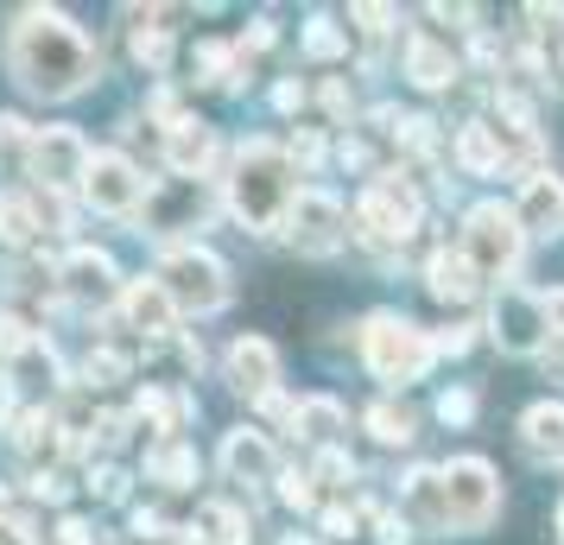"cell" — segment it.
<instances>
[{
    "label": "cell",
    "instance_id": "cell-1",
    "mask_svg": "<svg viewBox=\"0 0 564 545\" xmlns=\"http://www.w3.org/2000/svg\"><path fill=\"white\" fill-rule=\"evenodd\" d=\"M7 70L26 96L64 102V96H83L96 83V52L57 7H26L7 26Z\"/></svg>",
    "mask_w": 564,
    "mask_h": 545
},
{
    "label": "cell",
    "instance_id": "cell-2",
    "mask_svg": "<svg viewBox=\"0 0 564 545\" xmlns=\"http://www.w3.org/2000/svg\"><path fill=\"white\" fill-rule=\"evenodd\" d=\"M223 184H229L235 222H248L254 235L280 229L285 209H292V153H280L273 140H248L235 153V172Z\"/></svg>",
    "mask_w": 564,
    "mask_h": 545
},
{
    "label": "cell",
    "instance_id": "cell-3",
    "mask_svg": "<svg viewBox=\"0 0 564 545\" xmlns=\"http://www.w3.org/2000/svg\"><path fill=\"white\" fill-rule=\"evenodd\" d=\"M437 342L419 330V324H406V317L393 312H375L368 324H361V362L375 368V381H387V388H406V381H419L425 368H432Z\"/></svg>",
    "mask_w": 564,
    "mask_h": 545
},
{
    "label": "cell",
    "instance_id": "cell-4",
    "mask_svg": "<svg viewBox=\"0 0 564 545\" xmlns=\"http://www.w3.org/2000/svg\"><path fill=\"white\" fill-rule=\"evenodd\" d=\"M159 286L172 292V305L178 312H223L229 305V266L209 254V248H172V254L159 260Z\"/></svg>",
    "mask_w": 564,
    "mask_h": 545
},
{
    "label": "cell",
    "instance_id": "cell-5",
    "mask_svg": "<svg viewBox=\"0 0 564 545\" xmlns=\"http://www.w3.org/2000/svg\"><path fill=\"white\" fill-rule=\"evenodd\" d=\"M520 241H527V229L501 204H476L469 222H463V254H469V266L482 280H508L513 266H520Z\"/></svg>",
    "mask_w": 564,
    "mask_h": 545
},
{
    "label": "cell",
    "instance_id": "cell-6",
    "mask_svg": "<svg viewBox=\"0 0 564 545\" xmlns=\"http://www.w3.org/2000/svg\"><path fill=\"white\" fill-rule=\"evenodd\" d=\"M444 514H451L457 533H482L488 520L501 514V482L482 457H457L444 469Z\"/></svg>",
    "mask_w": 564,
    "mask_h": 545
},
{
    "label": "cell",
    "instance_id": "cell-7",
    "mask_svg": "<svg viewBox=\"0 0 564 545\" xmlns=\"http://www.w3.org/2000/svg\"><path fill=\"white\" fill-rule=\"evenodd\" d=\"M356 229H361V241H375V248H400V241L419 229V197H412V184L375 178L356 204Z\"/></svg>",
    "mask_w": 564,
    "mask_h": 545
},
{
    "label": "cell",
    "instance_id": "cell-8",
    "mask_svg": "<svg viewBox=\"0 0 564 545\" xmlns=\"http://www.w3.org/2000/svg\"><path fill=\"white\" fill-rule=\"evenodd\" d=\"M89 146H83L77 128H39L26 140V172L45 190H64V184H83V172H89Z\"/></svg>",
    "mask_w": 564,
    "mask_h": 545
},
{
    "label": "cell",
    "instance_id": "cell-9",
    "mask_svg": "<svg viewBox=\"0 0 564 545\" xmlns=\"http://www.w3.org/2000/svg\"><path fill=\"white\" fill-rule=\"evenodd\" d=\"M488 330H495V342L508 349V356H533L539 342H545V298L527 286H501V298H495V317H488Z\"/></svg>",
    "mask_w": 564,
    "mask_h": 545
},
{
    "label": "cell",
    "instance_id": "cell-10",
    "mask_svg": "<svg viewBox=\"0 0 564 545\" xmlns=\"http://www.w3.org/2000/svg\"><path fill=\"white\" fill-rule=\"evenodd\" d=\"M285 235H292L299 254H330L343 241V204L330 190H299L292 209H285Z\"/></svg>",
    "mask_w": 564,
    "mask_h": 545
},
{
    "label": "cell",
    "instance_id": "cell-11",
    "mask_svg": "<svg viewBox=\"0 0 564 545\" xmlns=\"http://www.w3.org/2000/svg\"><path fill=\"white\" fill-rule=\"evenodd\" d=\"M140 190H147V178L121 153H96L89 172H83V197H89V209H102V216H133Z\"/></svg>",
    "mask_w": 564,
    "mask_h": 545
},
{
    "label": "cell",
    "instance_id": "cell-12",
    "mask_svg": "<svg viewBox=\"0 0 564 545\" xmlns=\"http://www.w3.org/2000/svg\"><path fill=\"white\" fill-rule=\"evenodd\" d=\"M273 381H280V349L267 337H235L229 388L241 393V400H273Z\"/></svg>",
    "mask_w": 564,
    "mask_h": 545
},
{
    "label": "cell",
    "instance_id": "cell-13",
    "mask_svg": "<svg viewBox=\"0 0 564 545\" xmlns=\"http://www.w3.org/2000/svg\"><path fill=\"white\" fill-rule=\"evenodd\" d=\"M513 216H520V229L527 235H564V178L558 172H533L527 178V190H520V204H513Z\"/></svg>",
    "mask_w": 564,
    "mask_h": 545
},
{
    "label": "cell",
    "instance_id": "cell-14",
    "mask_svg": "<svg viewBox=\"0 0 564 545\" xmlns=\"http://www.w3.org/2000/svg\"><path fill=\"white\" fill-rule=\"evenodd\" d=\"M223 469H229V482H280V457H273V444H267V432H229L223 438Z\"/></svg>",
    "mask_w": 564,
    "mask_h": 545
},
{
    "label": "cell",
    "instance_id": "cell-15",
    "mask_svg": "<svg viewBox=\"0 0 564 545\" xmlns=\"http://www.w3.org/2000/svg\"><path fill=\"white\" fill-rule=\"evenodd\" d=\"M121 312L140 337H165L172 324H178V305H172V292L159 286V280H128L121 286Z\"/></svg>",
    "mask_w": 564,
    "mask_h": 545
},
{
    "label": "cell",
    "instance_id": "cell-16",
    "mask_svg": "<svg viewBox=\"0 0 564 545\" xmlns=\"http://www.w3.org/2000/svg\"><path fill=\"white\" fill-rule=\"evenodd\" d=\"M520 444L533 464H564V406L558 400H539L520 413Z\"/></svg>",
    "mask_w": 564,
    "mask_h": 545
},
{
    "label": "cell",
    "instance_id": "cell-17",
    "mask_svg": "<svg viewBox=\"0 0 564 545\" xmlns=\"http://www.w3.org/2000/svg\"><path fill=\"white\" fill-rule=\"evenodd\" d=\"M64 292H70V298H83V305H102V298H115V260H108L102 248H77V254L64 260Z\"/></svg>",
    "mask_w": 564,
    "mask_h": 545
},
{
    "label": "cell",
    "instance_id": "cell-18",
    "mask_svg": "<svg viewBox=\"0 0 564 545\" xmlns=\"http://www.w3.org/2000/svg\"><path fill=\"white\" fill-rule=\"evenodd\" d=\"M425 286H432V298H444V305H469L476 292H482V273L469 266V254H451V248H437L432 266H425Z\"/></svg>",
    "mask_w": 564,
    "mask_h": 545
},
{
    "label": "cell",
    "instance_id": "cell-19",
    "mask_svg": "<svg viewBox=\"0 0 564 545\" xmlns=\"http://www.w3.org/2000/svg\"><path fill=\"white\" fill-rule=\"evenodd\" d=\"M457 165L469 172V178H495V172L508 165V146H501V133L488 128V121H469V128L457 133Z\"/></svg>",
    "mask_w": 564,
    "mask_h": 545
},
{
    "label": "cell",
    "instance_id": "cell-20",
    "mask_svg": "<svg viewBox=\"0 0 564 545\" xmlns=\"http://www.w3.org/2000/svg\"><path fill=\"white\" fill-rule=\"evenodd\" d=\"M406 77L419 83V89H444V83L457 77V64H451V52L432 45V39H406Z\"/></svg>",
    "mask_w": 564,
    "mask_h": 545
},
{
    "label": "cell",
    "instance_id": "cell-21",
    "mask_svg": "<svg viewBox=\"0 0 564 545\" xmlns=\"http://www.w3.org/2000/svg\"><path fill=\"white\" fill-rule=\"evenodd\" d=\"M172 165H178L184 178H197L209 165V153H216V140H209V128H197V121H172Z\"/></svg>",
    "mask_w": 564,
    "mask_h": 545
},
{
    "label": "cell",
    "instance_id": "cell-22",
    "mask_svg": "<svg viewBox=\"0 0 564 545\" xmlns=\"http://www.w3.org/2000/svg\"><path fill=\"white\" fill-rule=\"evenodd\" d=\"M406 501L419 520H432V526H451V514H444V469H419L406 482Z\"/></svg>",
    "mask_w": 564,
    "mask_h": 545
},
{
    "label": "cell",
    "instance_id": "cell-23",
    "mask_svg": "<svg viewBox=\"0 0 564 545\" xmlns=\"http://www.w3.org/2000/svg\"><path fill=\"white\" fill-rule=\"evenodd\" d=\"M343 406H336V400H324V393H317V400H299V418H292V425H299V432H305L311 444H330L336 432H343Z\"/></svg>",
    "mask_w": 564,
    "mask_h": 545
},
{
    "label": "cell",
    "instance_id": "cell-24",
    "mask_svg": "<svg viewBox=\"0 0 564 545\" xmlns=\"http://www.w3.org/2000/svg\"><path fill=\"white\" fill-rule=\"evenodd\" d=\"M197 545H241L248 539V520L235 514V508H197Z\"/></svg>",
    "mask_w": 564,
    "mask_h": 545
},
{
    "label": "cell",
    "instance_id": "cell-25",
    "mask_svg": "<svg viewBox=\"0 0 564 545\" xmlns=\"http://www.w3.org/2000/svg\"><path fill=\"white\" fill-rule=\"evenodd\" d=\"M147 476H159V482H172V489H184V482L197 476V457H191L184 444H165V450H153V457H147Z\"/></svg>",
    "mask_w": 564,
    "mask_h": 545
},
{
    "label": "cell",
    "instance_id": "cell-26",
    "mask_svg": "<svg viewBox=\"0 0 564 545\" xmlns=\"http://www.w3.org/2000/svg\"><path fill=\"white\" fill-rule=\"evenodd\" d=\"M133 57H140L147 70H165V64H172V39H165V26H133Z\"/></svg>",
    "mask_w": 564,
    "mask_h": 545
},
{
    "label": "cell",
    "instance_id": "cell-27",
    "mask_svg": "<svg viewBox=\"0 0 564 545\" xmlns=\"http://www.w3.org/2000/svg\"><path fill=\"white\" fill-rule=\"evenodd\" d=\"M32 229H39V216L26 197H0V241H26Z\"/></svg>",
    "mask_w": 564,
    "mask_h": 545
},
{
    "label": "cell",
    "instance_id": "cell-28",
    "mask_svg": "<svg viewBox=\"0 0 564 545\" xmlns=\"http://www.w3.org/2000/svg\"><path fill=\"white\" fill-rule=\"evenodd\" d=\"M368 425H375V438H381V444H406L412 438V418L393 413V406H375V413H368Z\"/></svg>",
    "mask_w": 564,
    "mask_h": 545
},
{
    "label": "cell",
    "instance_id": "cell-29",
    "mask_svg": "<svg viewBox=\"0 0 564 545\" xmlns=\"http://www.w3.org/2000/svg\"><path fill=\"white\" fill-rule=\"evenodd\" d=\"M32 342H39V337H32V330L20 324V317H7V312H0V356H26Z\"/></svg>",
    "mask_w": 564,
    "mask_h": 545
},
{
    "label": "cell",
    "instance_id": "cell-30",
    "mask_svg": "<svg viewBox=\"0 0 564 545\" xmlns=\"http://www.w3.org/2000/svg\"><path fill=\"white\" fill-rule=\"evenodd\" d=\"M280 501L285 508H311V476L305 469H280Z\"/></svg>",
    "mask_w": 564,
    "mask_h": 545
},
{
    "label": "cell",
    "instance_id": "cell-31",
    "mask_svg": "<svg viewBox=\"0 0 564 545\" xmlns=\"http://www.w3.org/2000/svg\"><path fill=\"white\" fill-rule=\"evenodd\" d=\"M305 45H311V52H317V57H336V52H343V45H349V39H343V32L330 26V20H317V26L305 32Z\"/></svg>",
    "mask_w": 564,
    "mask_h": 545
},
{
    "label": "cell",
    "instance_id": "cell-32",
    "mask_svg": "<svg viewBox=\"0 0 564 545\" xmlns=\"http://www.w3.org/2000/svg\"><path fill=\"white\" fill-rule=\"evenodd\" d=\"M469 413H476V393H444V400H437V418H444V425H463Z\"/></svg>",
    "mask_w": 564,
    "mask_h": 545
},
{
    "label": "cell",
    "instance_id": "cell-33",
    "mask_svg": "<svg viewBox=\"0 0 564 545\" xmlns=\"http://www.w3.org/2000/svg\"><path fill=\"white\" fill-rule=\"evenodd\" d=\"M317 476H324V482H349V476H356V464H349V457H336V450H324Z\"/></svg>",
    "mask_w": 564,
    "mask_h": 545
},
{
    "label": "cell",
    "instance_id": "cell-34",
    "mask_svg": "<svg viewBox=\"0 0 564 545\" xmlns=\"http://www.w3.org/2000/svg\"><path fill=\"white\" fill-rule=\"evenodd\" d=\"M292 159H299V165H317V159H324V140H317V133H299V140H292Z\"/></svg>",
    "mask_w": 564,
    "mask_h": 545
},
{
    "label": "cell",
    "instance_id": "cell-35",
    "mask_svg": "<svg viewBox=\"0 0 564 545\" xmlns=\"http://www.w3.org/2000/svg\"><path fill=\"white\" fill-rule=\"evenodd\" d=\"M324 533H330V539H349V533H356V514H349V508H330V514H324Z\"/></svg>",
    "mask_w": 564,
    "mask_h": 545
},
{
    "label": "cell",
    "instance_id": "cell-36",
    "mask_svg": "<svg viewBox=\"0 0 564 545\" xmlns=\"http://www.w3.org/2000/svg\"><path fill=\"white\" fill-rule=\"evenodd\" d=\"M115 374H121V362H115V356H89V381H96V388H108V381H115Z\"/></svg>",
    "mask_w": 564,
    "mask_h": 545
},
{
    "label": "cell",
    "instance_id": "cell-37",
    "mask_svg": "<svg viewBox=\"0 0 564 545\" xmlns=\"http://www.w3.org/2000/svg\"><path fill=\"white\" fill-rule=\"evenodd\" d=\"M57 545H96V533H89L83 520H64V526H57Z\"/></svg>",
    "mask_w": 564,
    "mask_h": 545
},
{
    "label": "cell",
    "instance_id": "cell-38",
    "mask_svg": "<svg viewBox=\"0 0 564 545\" xmlns=\"http://www.w3.org/2000/svg\"><path fill=\"white\" fill-rule=\"evenodd\" d=\"M0 545H39V539H32V526H20V520H0Z\"/></svg>",
    "mask_w": 564,
    "mask_h": 545
},
{
    "label": "cell",
    "instance_id": "cell-39",
    "mask_svg": "<svg viewBox=\"0 0 564 545\" xmlns=\"http://www.w3.org/2000/svg\"><path fill=\"white\" fill-rule=\"evenodd\" d=\"M13 140H26V121H20V115H0V153H7Z\"/></svg>",
    "mask_w": 564,
    "mask_h": 545
},
{
    "label": "cell",
    "instance_id": "cell-40",
    "mask_svg": "<svg viewBox=\"0 0 564 545\" xmlns=\"http://www.w3.org/2000/svg\"><path fill=\"white\" fill-rule=\"evenodd\" d=\"M267 45H273V26H267V20H254V32L241 39V52H267Z\"/></svg>",
    "mask_w": 564,
    "mask_h": 545
},
{
    "label": "cell",
    "instance_id": "cell-41",
    "mask_svg": "<svg viewBox=\"0 0 564 545\" xmlns=\"http://www.w3.org/2000/svg\"><path fill=\"white\" fill-rule=\"evenodd\" d=\"M381 545H406V520L387 514V520H381Z\"/></svg>",
    "mask_w": 564,
    "mask_h": 545
},
{
    "label": "cell",
    "instance_id": "cell-42",
    "mask_svg": "<svg viewBox=\"0 0 564 545\" xmlns=\"http://www.w3.org/2000/svg\"><path fill=\"white\" fill-rule=\"evenodd\" d=\"M324 102H330V115H349V89H343V83H330V89H324Z\"/></svg>",
    "mask_w": 564,
    "mask_h": 545
},
{
    "label": "cell",
    "instance_id": "cell-43",
    "mask_svg": "<svg viewBox=\"0 0 564 545\" xmlns=\"http://www.w3.org/2000/svg\"><path fill=\"white\" fill-rule=\"evenodd\" d=\"M437 349H451V356H463V349H469V330H444V337H437Z\"/></svg>",
    "mask_w": 564,
    "mask_h": 545
},
{
    "label": "cell",
    "instance_id": "cell-44",
    "mask_svg": "<svg viewBox=\"0 0 564 545\" xmlns=\"http://www.w3.org/2000/svg\"><path fill=\"white\" fill-rule=\"evenodd\" d=\"M558 539H564V501H558Z\"/></svg>",
    "mask_w": 564,
    "mask_h": 545
}]
</instances>
